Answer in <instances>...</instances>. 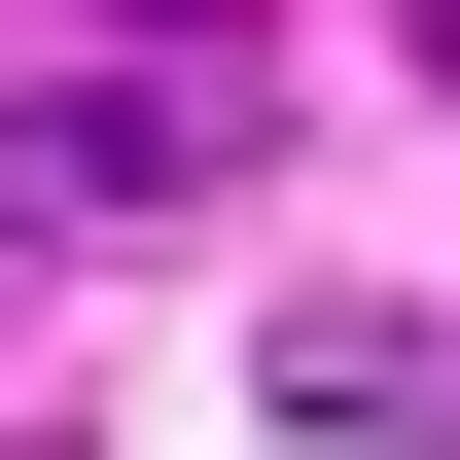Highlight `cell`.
<instances>
[{"label":"cell","mask_w":460,"mask_h":460,"mask_svg":"<svg viewBox=\"0 0 460 460\" xmlns=\"http://www.w3.org/2000/svg\"><path fill=\"white\" fill-rule=\"evenodd\" d=\"M284 425L319 460H460V319L425 284H284Z\"/></svg>","instance_id":"1"},{"label":"cell","mask_w":460,"mask_h":460,"mask_svg":"<svg viewBox=\"0 0 460 460\" xmlns=\"http://www.w3.org/2000/svg\"><path fill=\"white\" fill-rule=\"evenodd\" d=\"M177 177H213V107H177V71H36V107H0V213H177Z\"/></svg>","instance_id":"2"},{"label":"cell","mask_w":460,"mask_h":460,"mask_svg":"<svg viewBox=\"0 0 460 460\" xmlns=\"http://www.w3.org/2000/svg\"><path fill=\"white\" fill-rule=\"evenodd\" d=\"M425 71H460V0H425Z\"/></svg>","instance_id":"3"}]
</instances>
